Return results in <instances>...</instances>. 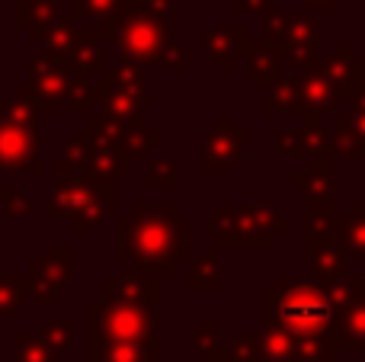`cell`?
Masks as SVG:
<instances>
[{
  "mask_svg": "<svg viewBox=\"0 0 365 362\" xmlns=\"http://www.w3.org/2000/svg\"><path fill=\"white\" fill-rule=\"evenodd\" d=\"M308 4H314V6H334V0H308Z\"/></svg>",
  "mask_w": 365,
  "mask_h": 362,
  "instance_id": "obj_2",
  "label": "cell"
},
{
  "mask_svg": "<svg viewBox=\"0 0 365 362\" xmlns=\"http://www.w3.org/2000/svg\"><path fill=\"white\" fill-rule=\"evenodd\" d=\"M330 308L324 301V295L311 292V289H295V295L285 299V321L292 327H321L327 321Z\"/></svg>",
  "mask_w": 365,
  "mask_h": 362,
  "instance_id": "obj_1",
  "label": "cell"
}]
</instances>
